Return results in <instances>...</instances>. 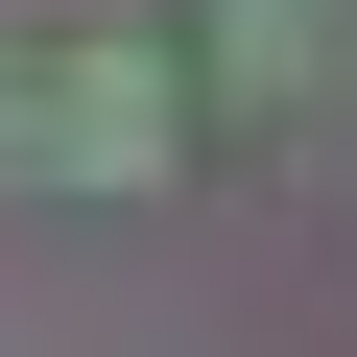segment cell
I'll return each instance as SVG.
<instances>
[{
	"label": "cell",
	"mask_w": 357,
	"mask_h": 357,
	"mask_svg": "<svg viewBox=\"0 0 357 357\" xmlns=\"http://www.w3.org/2000/svg\"><path fill=\"white\" fill-rule=\"evenodd\" d=\"M191 24H215V72H286V96H310V72H333V24H357V0H191Z\"/></svg>",
	"instance_id": "6da1fadb"
}]
</instances>
